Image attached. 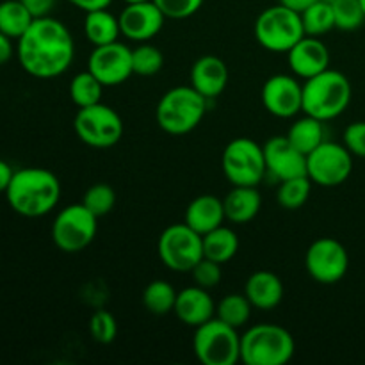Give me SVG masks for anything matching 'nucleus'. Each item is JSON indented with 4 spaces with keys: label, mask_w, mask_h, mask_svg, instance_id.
Returning a JSON list of instances; mask_svg holds the SVG:
<instances>
[{
    "label": "nucleus",
    "mask_w": 365,
    "mask_h": 365,
    "mask_svg": "<svg viewBox=\"0 0 365 365\" xmlns=\"http://www.w3.org/2000/svg\"><path fill=\"white\" fill-rule=\"evenodd\" d=\"M16 56L21 68L32 77H59L73 63V36L56 18H34L31 27L18 39Z\"/></svg>",
    "instance_id": "obj_1"
},
{
    "label": "nucleus",
    "mask_w": 365,
    "mask_h": 365,
    "mask_svg": "<svg viewBox=\"0 0 365 365\" xmlns=\"http://www.w3.org/2000/svg\"><path fill=\"white\" fill-rule=\"evenodd\" d=\"M7 203L24 217H41L52 212L61 200V182L45 168L14 171L6 191Z\"/></svg>",
    "instance_id": "obj_2"
},
{
    "label": "nucleus",
    "mask_w": 365,
    "mask_h": 365,
    "mask_svg": "<svg viewBox=\"0 0 365 365\" xmlns=\"http://www.w3.org/2000/svg\"><path fill=\"white\" fill-rule=\"evenodd\" d=\"M351 82L339 70L321 71L303 84V113L321 121L341 116L351 102Z\"/></svg>",
    "instance_id": "obj_3"
},
{
    "label": "nucleus",
    "mask_w": 365,
    "mask_h": 365,
    "mask_svg": "<svg viewBox=\"0 0 365 365\" xmlns=\"http://www.w3.org/2000/svg\"><path fill=\"white\" fill-rule=\"evenodd\" d=\"M209 100L192 86H177L160 96L155 109L159 127L171 135H184L202 123Z\"/></svg>",
    "instance_id": "obj_4"
},
{
    "label": "nucleus",
    "mask_w": 365,
    "mask_h": 365,
    "mask_svg": "<svg viewBox=\"0 0 365 365\" xmlns=\"http://www.w3.org/2000/svg\"><path fill=\"white\" fill-rule=\"evenodd\" d=\"M294 351V337L278 324H255L241 335V362L246 365H285Z\"/></svg>",
    "instance_id": "obj_5"
},
{
    "label": "nucleus",
    "mask_w": 365,
    "mask_h": 365,
    "mask_svg": "<svg viewBox=\"0 0 365 365\" xmlns=\"http://www.w3.org/2000/svg\"><path fill=\"white\" fill-rule=\"evenodd\" d=\"M305 34L302 13L277 4L259 14L255 38L262 48L274 53H287Z\"/></svg>",
    "instance_id": "obj_6"
},
{
    "label": "nucleus",
    "mask_w": 365,
    "mask_h": 365,
    "mask_svg": "<svg viewBox=\"0 0 365 365\" xmlns=\"http://www.w3.org/2000/svg\"><path fill=\"white\" fill-rule=\"evenodd\" d=\"M192 349L203 365H235L241 360V337L237 328L212 317L195 328Z\"/></svg>",
    "instance_id": "obj_7"
},
{
    "label": "nucleus",
    "mask_w": 365,
    "mask_h": 365,
    "mask_svg": "<svg viewBox=\"0 0 365 365\" xmlns=\"http://www.w3.org/2000/svg\"><path fill=\"white\" fill-rule=\"evenodd\" d=\"M221 168L232 185H257L267 175L264 146L250 138H235L225 146Z\"/></svg>",
    "instance_id": "obj_8"
},
{
    "label": "nucleus",
    "mask_w": 365,
    "mask_h": 365,
    "mask_svg": "<svg viewBox=\"0 0 365 365\" xmlns=\"http://www.w3.org/2000/svg\"><path fill=\"white\" fill-rule=\"evenodd\" d=\"M159 259L175 273H191L203 259V239L185 223L170 225L157 242Z\"/></svg>",
    "instance_id": "obj_9"
},
{
    "label": "nucleus",
    "mask_w": 365,
    "mask_h": 365,
    "mask_svg": "<svg viewBox=\"0 0 365 365\" xmlns=\"http://www.w3.org/2000/svg\"><path fill=\"white\" fill-rule=\"evenodd\" d=\"M98 217L84 205L73 203L59 210L52 225L53 245L64 253H78L96 237Z\"/></svg>",
    "instance_id": "obj_10"
},
{
    "label": "nucleus",
    "mask_w": 365,
    "mask_h": 365,
    "mask_svg": "<svg viewBox=\"0 0 365 365\" xmlns=\"http://www.w3.org/2000/svg\"><path fill=\"white\" fill-rule=\"evenodd\" d=\"M73 128L77 138L91 148H110L123 135L120 114L102 102L81 107L75 114Z\"/></svg>",
    "instance_id": "obj_11"
},
{
    "label": "nucleus",
    "mask_w": 365,
    "mask_h": 365,
    "mask_svg": "<svg viewBox=\"0 0 365 365\" xmlns=\"http://www.w3.org/2000/svg\"><path fill=\"white\" fill-rule=\"evenodd\" d=\"M353 171V155L344 145L323 141L307 155V175L312 184L337 187L344 184Z\"/></svg>",
    "instance_id": "obj_12"
},
{
    "label": "nucleus",
    "mask_w": 365,
    "mask_h": 365,
    "mask_svg": "<svg viewBox=\"0 0 365 365\" xmlns=\"http://www.w3.org/2000/svg\"><path fill=\"white\" fill-rule=\"evenodd\" d=\"M348 267V250L334 237L316 239L305 253V269L317 284H337L346 277Z\"/></svg>",
    "instance_id": "obj_13"
},
{
    "label": "nucleus",
    "mask_w": 365,
    "mask_h": 365,
    "mask_svg": "<svg viewBox=\"0 0 365 365\" xmlns=\"http://www.w3.org/2000/svg\"><path fill=\"white\" fill-rule=\"evenodd\" d=\"M88 70L106 88L123 84L134 73L132 50L120 41L95 46V50H93L88 59Z\"/></svg>",
    "instance_id": "obj_14"
},
{
    "label": "nucleus",
    "mask_w": 365,
    "mask_h": 365,
    "mask_svg": "<svg viewBox=\"0 0 365 365\" xmlns=\"http://www.w3.org/2000/svg\"><path fill=\"white\" fill-rule=\"evenodd\" d=\"M262 103L273 116L294 118L303 113V84L292 75H273L262 86Z\"/></svg>",
    "instance_id": "obj_15"
},
{
    "label": "nucleus",
    "mask_w": 365,
    "mask_h": 365,
    "mask_svg": "<svg viewBox=\"0 0 365 365\" xmlns=\"http://www.w3.org/2000/svg\"><path fill=\"white\" fill-rule=\"evenodd\" d=\"M118 18H120L121 34L139 43H146L155 38L166 21V16L153 0L127 4V7L121 11Z\"/></svg>",
    "instance_id": "obj_16"
},
{
    "label": "nucleus",
    "mask_w": 365,
    "mask_h": 365,
    "mask_svg": "<svg viewBox=\"0 0 365 365\" xmlns=\"http://www.w3.org/2000/svg\"><path fill=\"white\" fill-rule=\"evenodd\" d=\"M264 157L267 173L273 175L277 180L282 182L307 175V155L289 141L287 135H274L266 141Z\"/></svg>",
    "instance_id": "obj_17"
},
{
    "label": "nucleus",
    "mask_w": 365,
    "mask_h": 365,
    "mask_svg": "<svg viewBox=\"0 0 365 365\" xmlns=\"http://www.w3.org/2000/svg\"><path fill=\"white\" fill-rule=\"evenodd\" d=\"M287 63L299 78H310L330 68V50L317 36H303L287 52Z\"/></svg>",
    "instance_id": "obj_18"
},
{
    "label": "nucleus",
    "mask_w": 365,
    "mask_h": 365,
    "mask_svg": "<svg viewBox=\"0 0 365 365\" xmlns=\"http://www.w3.org/2000/svg\"><path fill=\"white\" fill-rule=\"evenodd\" d=\"M173 312L184 324L198 328L200 324L216 317V303L209 294V289L192 285L177 292Z\"/></svg>",
    "instance_id": "obj_19"
},
{
    "label": "nucleus",
    "mask_w": 365,
    "mask_h": 365,
    "mask_svg": "<svg viewBox=\"0 0 365 365\" xmlns=\"http://www.w3.org/2000/svg\"><path fill=\"white\" fill-rule=\"evenodd\" d=\"M228 68L216 56H203L191 68V86L207 100L217 98L227 89Z\"/></svg>",
    "instance_id": "obj_20"
},
{
    "label": "nucleus",
    "mask_w": 365,
    "mask_h": 365,
    "mask_svg": "<svg viewBox=\"0 0 365 365\" xmlns=\"http://www.w3.org/2000/svg\"><path fill=\"white\" fill-rule=\"evenodd\" d=\"M245 294L253 305V309H259L267 312V310L277 309L284 299V284L280 277L273 271L260 269L250 274L245 285Z\"/></svg>",
    "instance_id": "obj_21"
},
{
    "label": "nucleus",
    "mask_w": 365,
    "mask_h": 365,
    "mask_svg": "<svg viewBox=\"0 0 365 365\" xmlns=\"http://www.w3.org/2000/svg\"><path fill=\"white\" fill-rule=\"evenodd\" d=\"M225 207L223 200L212 195H202L192 200L185 209V225L198 232L200 235L209 234L214 228L225 223Z\"/></svg>",
    "instance_id": "obj_22"
},
{
    "label": "nucleus",
    "mask_w": 365,
    "mask_h": 365,
    "mask_svg": "<svg viewBox=\"0 0 365 365\" xmlns=\"http://www.w3.org/2000/svg\"><path fill=\"white\" fill-rule=\"evenodd\" d=\"M225 217L234 225H246L255 220L262 207V196L253 185H234L223 198Z\"/></svg>",
    "instance_id": "obj_23"
},
{
    "label": "nucleus",
    "mask_w": 365,
    "mask_h": 365,
    "mask_svg": "<svg viewBox=\"0 0 365 365\" xmlns=\"http://www.w3.org/2000/svg\"><path fill=\"white\" fill-rule=\"evenodd\" d=\"M84 34L95 46L109 45L118 41L121 34L120 18L114 16L109 9L88 11L84 18Z\"/></svg>",
    "instance_id": "obj_24"
},
{
    "label": "nucleus",
    "mask_w": 365,
    "mask_h": 365,
    "mask_svg": "<svg viewBox=\"0 0 365 365\" xmlns=\"http://www.w3.org/2000/svg\"><path fill=\"white\" fill-rule=\"evenodd\" d=\"M203 239V257L214 260L217 264L230 262L239 252V237L232 228L221 227L214 228L209 234L202 235Z\"/></svg>",
    "instance_id": "obj_25"
},
{
    "label": "nucleus",
    "mask_w": 365,
    "mask_h": 365,
    "mask_svg": "<svg viewBox=\"0 0 365 365\" xmlns=\"http://www.w3.org/2000/svg\"><path fill=\"white\" fill-rule=\"evenodd\" d=\"M324 121L317 120V118L309 116L305 114L303 118L296 120L294 123L291 125L287 132V138L299 152H303L305 155H309L310 152L317 148L324 139V127H323Z\"/></svg>",
    "instance_id": "obj_26"
},
{
    "label": "nucleus",
    "mask_w": 365,
    "mask_h": 365,
    "mask_svg": "<svg viewBox=\"0 0 365 365\" xmlns=\"http://www.w3.org/2000/svg\"><path fill=\"white\" fill-rule=\"evenodd\" d=\"M34 16L24 6L21 0H4L0 2V32L13 39H20L25 34Z\"/></svg>",
    "instance_id": "obj_27"
},
{
    "label": "nucleus",
    "mask_w": 365,
    "mask_h": 365,
    "mask_svg": "<svg viewBox=\"0 0 365 365\" xmlns=\"http://www.w3.org/2000/svg\"><path fill=\"white\" fill-rule=\"evenodd\" d=\"M177 302V291L166 280H153L143 292V305L153 316H166L173 312Z\"/></svg>",
    "instance_id": "obj_28"
},
{
    "label": "nucleus",
    "mask_w": 365,
    "mask_h": 365,
    "mask_svg": "<svg viewBox=\"0 0 365 365\" xmlns=\"http://www.w3.org/2000/svg\"><path fill=\"white\" fill-rule=\"evenodd\" d=\"M253 305L250 303V299L246 298V294H228L225 298H221V302L216 305V317L221 319L223 323L230 324L232 328H241L252 317Z\"/></svg>",
    "instance_id": "obj_29"
},
{
    "label": "nucleus",
    "mask_w": 365,
    "mask_h": 365,
    "mask_svg": "<svg viewBox=\"0 0 365 365\" xmlns=\"http://www.w3.org/2000/svg\"><path fill=\"white\" fill-rule=\"evenodd\" d=\"M103 88L106 86L91 71H81L70 82V98L78 109L81 107L95 106V103H98L102 100Z\"/></svg>",
    "instance_id": "obj_30"
},
{
    "label": "nucleus",
    "mask_w": 365,
    "mask_h": 365,
    "mask_svg": "<svg viewBox=\"0 0 365 365\" xmlns=\"http://www.w3.org/2000/svg\"><path fill=\"white\" fill-rule=\"evenodd\" d=\"M302 20L303 29H305L307 36H323L335 29V16H334V7L330 2L324 0H317L312 6L307 7L302 11Z\"/></svg>",
    "instance_id": "obj_31"
},
{
    "label": "nucleus",
    "mask_w": 365,
    "mask_h": 365,
    "mask_svg": "<svg viewBox=\"0 0 365 365\" xmlns=\"http://www.w3.org/2000/svg\"><path fill=\"white\" fill-rule=\"evenodd\" d=\"M310 191H312V180L307 175L282 180L277 191V202L282 209L298 210L307 203Z\"/></svg>",
    "instance_id": "obj_32"
},
{
    "label": "nucleus",
    "mask_w": 365,
    "mask_h": 365,
    "mask_svg": "<svg viewBox=\"0 0 365 365\" xmlns=\"http://www.w3.org/2000/svg\"><path fill=\"white\" fill-rule=\"evenodd\" d=\"M164 66V56L157 46L150 45L148 41L141 43L132 50V68L135 75L141 77H152L159 73Z\"/></svg>",
    "instance_id": "obj_33"
},
{
    "label": "nucleus",
    "mask_w": 365,
    "mask_h": 365,
    "mask_svg": "<svg viewBox=\"0 0 365 365\" xmlns=\"http://www.w3.org/2000/svg\"><path fill=\"white\" fill-rule=\"evenodd\" d=\"M331 7H334L335 29L349 32L364 25L365 13L360 0H335Z\"/></svg>",
    "instance_id": "obj_34"
},
{
    "label": "nucleus",
    "mask_w": 365,
    "mask_h": 365,
    "mask_svg": "<svg viewBox=\"0 0 365 365\" xmlns=\"http://www.w3.org/2000/svg\"><path fill=\"white\" fill-rule=\"evenodd\" d=\"M82 203L95 214L96 217L107 216L116 205V192L109 184H95L84 192Z\"/></svg>",
    "instance_id": "obj_35"
},
{
    "label": "nucleus",
    "mask_w": 365,
    "mask_h": 365,
    "mask_svg": "<svg viewBox=\"0 0 365 365\" xmlns=\"http://www.w3.org/2000/svg\"><path fill=\"white\" fill-rule=\"evenodd\" d=\"M89 334L98 344H110L118 335L116 317L109 310H96L89 321Z\"/></svg>",
    "instance_id": "obj_36"
},
{
    "label": "nucleus",
    "mask_w": 365,
    "mask_h": 365,
    "mask_svg": "<svg viewBox=\"0 0 365 365\" xmlns=\"http://www.w3.org/2000/svg\"><path fill=\"white\" fill-rule=\"evenodd\" d=\"M163 11L164 16L171 20H184L202 9L205 0H153Z\"/></svg>",
    "instance_id": "obj_37"
},
{
    "label": "nucleus",
    "mask_w": 365,
    "mask_h": 365,
    "mask_svg": "<svg viewBox=\"0 0 365 365\" xmlns=\"http://www.w3.org/2000/svg\"><path fill=\"white\" fill-rule=\"evenodd\" d=\"M191 274L196 285H200V287L203 289H212L221 282L223 271H221V264L203 257V259L192 267Z\"/></svg>",
    "instance_id": "obj_38"
},
{
    "label": "nucleus",
    "mask_w": 365,
    "mask_h": 365,
    "mask_svg": "<svg viewBox=\"0 0 365 365\" xmlns=\"http://www.w3.org/2000/svg\"><path fill=\"white\" fill-rule=\"evenodd\" d=\"M344 146L353 157L365 159V121H355L344 130Z\"/></svg>",
    "instance_id": "obj_39"
},
{
    "label": "nucleus",
    "mask_w": 365,
    "mask_h": 365,
    "mask_svg": "<svg viewBox=\"0 0 365 365\" xmlns=\"http://www.w3.org/2000/svg\"><path fill=\"white\" fill-rule=\"evenodd\" d=\"M24 6L31 11V14L34 18H43L50 16L52 9L56 7L57 0H21Z\"/></svg>",
    "instance_id": "obj_40"
},
{
    "label": "nucleus",
    "mask_w": 365,
    "mask_h": 365,
    "mask_svg": "<svg viewBox=\"0 0 365 365\" xmlns=\"http://www.w3.org/2000/svg\"><path fill=\"white\" fill-rule=\"evenodd\" d=\"M68 2H70L71 6L82 9L84 13H88V11L106 9V7L110 6V2H113V0H68Z\"/></svg>",
    "instance_id": "obj_41"
},
{
    "label": "nucleus",
    "mask_w": 365,
    "mask_h": 365,
    "mask_svg": "<svg viewBox=\"0 0 365 365\" xmlns=\"http://www.w3.org/2000/svg\"><path fill=\"white\" fill-rule=\"evenodd\" d=\"M14 48H13V38L2 34L0 32V64H6L7 61L13 57Z\"/></svg>",
    "instance_id": "obj_42"
},
{
    "label": "nucleus",
    "mask_w": 365,
    "mask_h": 365,
    "mask_svg": "<svg viewBox=\"0 0 365 365\" xmlns=\"http://www.w3.org/2000/svg\"><path fill=\"white\" fill-rule=\"evenodd\" d=\"M14 171L13 168L9 166V164L6 163V160L0 159V192H6L7 187H9L11 184V178H13Z\"/></svg>",
    "instance_id": "obj_43"
},
{
    "label": "nucleus",
    "mask_w": 365,
    "mask_h": 365,
    "mask_svg": "<svg viewBox=\"0 0 365 365\" xmlns=\"http://www.w3.org/2000/svg\"><path fill=\"white\" fill-rule=\"evenodd\" d=\"M314 2H317V0H280V4H284L285 7H289V9L298 11V13L305 11L307 7L312 6Z\"/></svg>",
    "instance_id": "obj_44"
},
{
    "label": "nucleus",
    "mask_w": 365,
    "mask_h": 365,
    "mask_svg": "<svg viewBox=\"0 0 365 365\" xmlns=\"http://www.w3.org/2000/svg\"><path fill=\"white\" fill-rule=\"evenodd\" d=\"M125 4H139V2H148V0H123Z\"/></svg>",
    "instance_id": "obj_45"
},
{
    "label": "nucleus",
    "mask_w": 365,
    "mask_h": 365,
    "mask_svg": "<svg viewBox=\"0 0 365 365\" xmlns=\"http://www.w3.org/2000/svg\"><path fill=\"white\" fill-rule=\"evenodd\" d=\"M360 4H362V7H364V13H365V0H360Z\"/></svg>",
    "instance_id": "obj_46"
},
{
    "label": "nucleus",
    "mask_w": 365,
    "mask_h": 365,
    "mask_svg": "<svg viewBox=\"0 0 365 365\" xmlns=\"http://www.w3.org/2000/svg\"><path fill=\"white\" fill-rule=\"evenodd\" d=\"M324 2H330V4H334V2H335V0H324Z\"/></svg>",
    "instance_id": "obj_47"
}]
</instances>
